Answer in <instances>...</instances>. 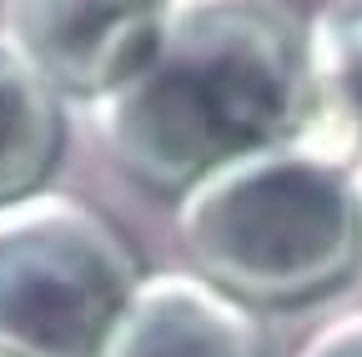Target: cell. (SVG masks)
<instances>
[{
	"mask_svg": "<svg viewBox=\"0 0 362 357\" xmlns=\"http://www.w3.org/2000/svg\"><path fill=\"white\" fill-rule=\"evenodd\" d=\"M61 151V96L0 35V206L45 192Z\"/></svg>",
	"mask_w": 362,
	"mask_h": 357,
	"instance_id": "cell-6",
	"label": "cell"
},
{
	"mask_svg": "<svg viewBox=\"0 0 362 357\" xmlns=\"http://www.w3.org/2000/svg\"><path fill=\"white\" fill-rule=\"evenodd\" d=\"M317 111L362 131V0H332L307 35Z\"/></svg>",
	"mask_w": 362,
	"mask_h": 357,
	"instance_id": "cell-7",
	"label": "cell"
},
{
	"mask_svg": "<svg viewBox=\"0 0 362 357\" xmlns=\"http://www.w3.org/2000/svg\"><path fill=\"white\" fill-rule=\"evenodd\" d=\"M101 357H267L252 307L197 272H146Z\"/></svg>",
	"mask_w": 362,
	"mask_h": 357,
	"instance_id": "cell-5",
	"label": "cell"
},
{
	"mask_svg": "<svg viewBox=\"0 0 362 357\" xmlns=\"http://www.w3.org/2000/svg\"><path fill=\"white\" fill-rule=\"evenodd\" d=\"M176 216L197 277L242 307L332 292L362 257V197L332 161L297 146L211 171Z\"/></svg>",
	"mask_w": 362,
	"mask_h": 357,
	"instance_id": "cell-2",
	"label": "cell"
},
{
	"mask_svg": "<svg viewBox=\"0 0 362 357\" xmlns=\"http://www.w3.org/2000/svg\"><path fill=\"white\" fill-rule=\"evenodd\" d=\"M312 111L307 35L272 0H171L141 66L90 101L116 166L176 197L232 161L292 146Z\"/></svg>",
	"mask_w": 362,
	"mask_h": 357,
	"instance_id": "cell-1",
	"label": "cell"
},
{
	"mask_svg": "<svg viewBox=\"0 0 362 357\" xmlns=\"http://www.w3.org/2000/svg\"><path fill=\"white\" fill-rule=\"evenodd\" d=\"M141 277L121 232L76 197L0 206V357H101Z\"/></svg>",
	"mask_w": 362,
	"mask_h": 357,
	"instance_id": "cell-3",
	"label": "cell"
},
{
	"mask_svg": "<svg viewBox=\"0 0 362 357\" xmlns=\"http://www.w3.org/2000/svg\"><path fill=\"white\" fill-rule=\"evenodd\" d=\"M166 6L171 0H0V35L56 96L90 106L141 66Z\"/></svg>",
	"mask_w": 362,
	"mask_h": 357,
	"instance_id": "cell-4",
	"label": "cell"
},
{
	"mask_svg": "<svg viewBox=\"0 0 362 357\" xmlns=\"http://www.w3.org/2000/svg\"><path fill=\"white\" fill-rule=\"evenodd\" d=\"M297 357H362V312H347L322 332H312V342Z\"/></svg>",
	"mask_w": 362,
	"mask_h": 357,
	"instance_id": "cell-8",
	"label": "cell"
}]
</instances>
